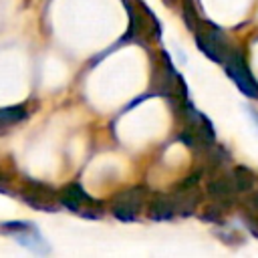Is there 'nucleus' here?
Instances as JSON below:
<instances>
[{
  "label": "nucleus",
  "instance_id": "1",
  "mask_svg": "<svg viewBox=\"0 0 258 258\" xmlns=\"http://www.w3.org/2000/svg\"><path fill=\"white\" fill-rule=\"evenodd\" d=\"M181 119H183V129L179 133V139L196 151H210L216 141L212 123L189 101L181 103Z\"/></svg>",
  "mask_w": 258,
  "mask_h": 258
},
{
  "label": "nucleus",
  "instance_id": "2",
  "mask_svg": "<svg viewBox=\"0 0 258 258\" xmlns=\"http://www.w3.org/2000/svg\"><path fill=\"white\" fill-rule=\"evenodd\" d=\"M194 36H196V42L200 46V50L216 60V62H224L226 56L230 54L232 48H228V40L226 36L222 34V30L218 26H214L212 22H206V20H200L198 28L194 30Z\"/></svg>",
  "mask_w": 258,
  "mask_h": 258
},
{
  "label": "nucleus",
  "instance_id": "3",
  "mask_svg": "<svg viewBox=\"0 0 258 258\" xmlns=\"http://www.w3.org/2000/svg\"><path fill=\"white\" fill-rule=\"evenodd\" d=\"M58 202L67 210L81 214L85 218H101L103 216V204L93 200L79 183H69L58 191Z\"/></svg>",
  "mask_w": 258,
  "mask_h": 258
},
{
  "label": "nucleus",
  "instance_id": "4",
  "mask_svg": "<svg viewBox=\"0 0 258 258\" xmlns=\"http://www.w3.org/2000/svg\"><path fill=\"white\" fill-rule=\"evenodd\" d=\"M224 71L228 73V77L236 83V87L250 99H258V81L254 79V75L250 73V69L246 67L244 56L238 50H230V54L226 56V60L222 62Z\"/></svg>",
  "mask_w": 258,
  "mask_h": 258
},
{
  "label": "nucleus",
  "instance_id": "5",
  "mask_svg": "<svg viewBox=\"0 0 258 258\" xmlns=\"http://www.w3.org/2000/svg\"><path fill=\"white\" fill-rule=\"evenodd\" d=\"M145 187L141 185H135V187H129L121 194L115 196L113 204H111V212L115 218H119L121 222H133L141 210H143V204H145Z\"/></svg>",
  "mask_w": 258,
  "mask_h": 258
},
{
  "label": "nucleus",
  "instance_id": "6",
  "mask_svg": "<svg viewBox=\"0 0 258 258\" xmlns=\"http://www.w3.org/2000/svg\"><path fill=\"white\" fill-rule=\"evenodd\" d=\"M0 230L4 234L12 236L20 246H24V248H28L36 254L48 252V246H46L44 238L40 236V232L30 222H6V224H0Z\"/></svg>",
  "mask_w": 258,
  "mask_h": 258
},
{
  "label": "nucleus",
  "instance_id": "7",
  "mask_svg": "<svg viewBox=\"0 0 258 258\" xmlns=\"http://www.w3.org/2000/svg\"><path fill=\"white\" fill-rule=\"evenodd\" d=\"M22 200L36 208V210H42V212H54L58 208V194L46 185V183H40V181H34V179H26L24 185H22Z\"/></svg>",
  "mask_w": 258,
  "mask_h": 258
},
{
  "label": "nucleus",
  "instance_id": "8",
  "mask_svg": "<svg viewBox=\"0 0 258 258\" xmlns=\"http://www.w3.org/2000/svg\"><path fill=\"white\" fill-rule=\"evenodd\" d=\"M173 198V204H175V214L179 216H189L196 206L200 204V189H198V183H185L181 181L177 185V189L171 194Z\"/></svg>",
  "mask_w": 258,
  "mask_h": 258
},
{
  "label": "nucleus",
  "instance_id": "9",
  "mask_svg": "<svg viewBox=\"0 0 258 258\" xmlns=\"http://www.w3.org/2000/svg\"><path fill=\"white\" fill-rule=\"evenodd\" d=\"M206 189H208V196L214 200V204H220L222 208H228V206L234 202L236 194H238L236 187H234L232 175H230V177L218 175V177L210 179L208 185H206Z\"/></svg>",
  "mask_w": 258,
  "mask_h": 258
},
{
  "label": "nucleus",
  "instance_id": "10",
  "mask_svg": "<svg viewBox=\"0 0 258 258\" xmlns=\"http://www.w3.org/2000/svg\"><path fill=\"white\" fill-rule=\"evenodd\" d=\"M147 214L151 220H171L175 216V204L171 194H155L147 206Z\"/></svg>",
  "mask_w": 258,
  "mask_h": 258
},
{
  "label": "nucleus",
  "instance_id": "11",
  "mask_svg": "<svg viewBox=\"0 0 258 258\" xmlns=\"http://www.w3.org/2000/svg\"><path fill=\"white\" fill-rule=\"evenodd\" d=\"M232 181H234V187H236L238 194H248V191H252L256 187L258 177H256V173L252 169H248L244 165H238L232 171Z\"/></svg>",
  "mask_w": 258,
  "mask_h": 258
},
{
  "label": "nucleus",
  "instance_id": "12",
  "mask_svg": "<svg viewBox=\"0 0 258 258\" xmlns=\"http://www.w3.org/2000/svg\"><path fill=\"white\" fill-rule=\"evenodd\" d=\"M26 117V109L22 105H16V107H6V109H0V129L6 127V125H12V123H18Z\"/></svg>",
  "mask_w": 258,
  "mask_h": 258
},
{
  "label": "nucleus",
  "instance_id": "13",
  "mask_svg": "<svg viewBox=\"0 0 258 258\" xmlns=\"http://www.w3.org/2000/svg\"><path fill=\"white\" fill-rule=\"evenodd\" d=\"M181 12H183V20H185V26L194 32L196 28H198V24H200V14H198V10H196V6H194V0H181Z\"/></svg>",
  "mask_w": 258,
  "mask_h": 258
},
{
  "label": "nucleus",
  "instance_id": "14",
  "mask_svg": "<svg viewBox=\"0 0 258 258\" xmlns=\"http://www.w3.org/2000/svg\"><path fill=\"white\" fill-rule=\"evenodd\" d=\"M246 204H248V208H250L252 212H258V189H256V187H254V189H252V194L248 196Z\"/></svg>",
  "mask_w": 258,
  "mask_h": 258
},
{
  "label": "nucleus",
  "instance_id": "15",
  "mask_svg": "<svg viewBox=\"0 0 258 258\" xmlns=\"http://www.w3.org/2000/svg\"><path fill=\"white\" fill-rule=\"evenodd\" d=\"M244 222L248 224V230L258 238V220H256V218H252V216H244Z\"/></svg>",
  "mask_w": 258,
  "mask_h": 258
},
{
  "label": "nucleus",
  "instance_id": "16",
  "mask_svg": "<svg viewBox=\"0 0 258 258\" xmlns=\"http://www.w3.org/2000/svg\"><path fill=\"white\" fill-rule=\"evenodd\" d=\"M165 4H169V6H171V4H173V0H165Z\"/></svg>",
  "mask_w": 258,
  "mask_h": 258
}]
</instances>
